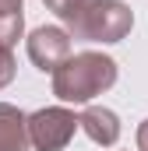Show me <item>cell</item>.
Returning <instances> with one entry per match:
<instances>
[{
    "instance_id": "6da1fadb",
    "label": "cell",
    "mask_w": 148,
    "mask_h": 151,
    "mask_svg": "<svg viewBox=\"0 0 148 151\" xmlns=\"http://www.w3.org/2000/svg\"><path fill=\"white\" fill-rule=\"evenodd\" d=\"M116 84V60L106 53H74L71 60L53 74V95L60 102L85 106L95 95L110 91Z\"/></svg>"
},
{
    "instance_id": "7a4b0ae2",
    "label": "cell",
    "mask_w": 148,
    "mask_h": 151,
    "mask_svg": "<svg viewBox=\"0 0 148 151\" xmlns=\"http://www.w3.org/2000/svg\"><path fill=\"white\" fill-rule=\"evenodd\" d=\"M134 28V14L123 0H92L85 11V21L74 39L85 42H120L131 35Z\"/></svg>"
},
{
    "instance_id": "3957f363",
    "label": "cell",
    "mask_w": 148,
    "mask_h": 151,
    "mask_svg": "<svg viewBox=\"0 0 148 151\" xmlns=\"http://www.w3.org/2000/svg\"><path fill=\"white\" fill-rule=\"evenodd\" d=\"M78 127H81V116H74L64 106H49L28 116V141L36 151H64Z\"/></svg>"
},
{
    "instance_id": "277c9868",
    "label": "cell",
    "mask_w": 148,
    "mask_h": 151,
    "mask_svg": "<svg viewBox=\"0 0 148 151\" xmlns=\"http://www.w3.org/2000/svg\"><path fill=\"white\" fill-rule=\"evenodd\" d=\"M71 56V32L60 25H42L28 35V60L46 74H57Z\"/></svg>"
},
{
    "instance_id": "5b68a950",
    "label": "cell",
    "mask_w": 148,
    "mask_h": 151,
    "mask_svg": "<svg viewBox=\"0 0 148 151\" xmlns=\"http://www.w3.org/2000/svg\"><path fill=\"white\" fill-rule=\"evenodd\" d=\"M81 130L95 141V144H102V148H113L116 141H120V116L106 109V106H88L85 113H81Z\"/></svg>"
},
{
    "instance_id": "8992f818",
    "label": "cell",
    "mask_w": 148,
    "mask_h": 151,
    "mask_svg": "<svg viewBox=\"0 0 148 151\" xmlns=\"http://www.w3.org/2000/svg\"><path fill=\"white\" fill-rule=\"evenodd\" d=\"M28 116L18 106L0 102V151H28Z\"/></svg>"
},
{
    "instance_id": "52a82bcc",
    "label": "cell",
    "mask_w": 148,
    "mask_h": 151,
    "mask_svg": "<svg viewBox=\"0 0 148 151\" xmlns=\"http://www.w3.org/2000/svg\"><path fill=\"white\" fill-rule=\"evenodd\" d=\"M42 4H46V11H53V14L67 25V32H71V39H74L78 28H81V21H85V11H88L92 0H42Z\"/></svg>"
},
{
    "instance_id": "ba28073f",
    "label": "cell",
    "mask_w": 148,
    "mask_h": 151,
    "mask_svg": "<svg viewBox=\"0 0 148 151\" xmlns=\"http://www.w3.org/2000/svg\"><path fill=\"white\" fill-rule=\"evenodd\" d=\"M25 32V14H0V49H11Z\"/></svg>"
},
{
    "instance_id": "9c48e42d",
    "label": "cell",
    "mask_w": 148,
    "mask_h": 151,
    "mask_svg": "<svg viewBox=\"0 0 148 151\" xmlns=\"http://www.w3.org/2000/svg\"><path fill=\"white\" fill-rule=\"evenodd\" d=\"M14 56H11V49H0V88H7L11 81H14Z\"/></svg>"
},
{
    "instance_id": "30bf717a",
    "label": "cell",
    "mask_w": 148,
    "mask_h": 151,
    "mask_svg": "<svg viewBox=\"0 0 148 151\" xmlns=\"http://www.w3.org/2000/svg\"><path fill=\"white\" fill-rule=\"evenodd\" d=\"M138 151H148V119L138 127Z\"/></svg>"
}]
</instances>
